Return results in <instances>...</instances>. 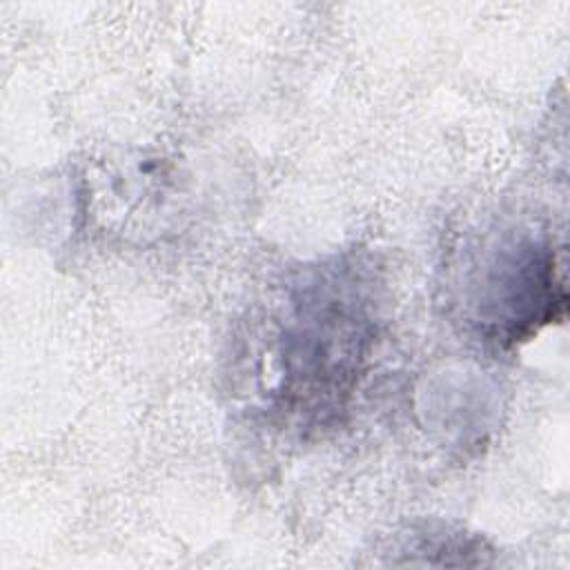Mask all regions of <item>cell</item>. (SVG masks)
Returning a JSON list of instances; mask_svg holds the SVG:
<instances>
[{
    "instance_id": "obj_2",
    "label": "cell",
    "mask_w": 570,
    "mask_h": 570,
    "mask_svg": "<svg viewBox=\"0 0 570 570\" xmlns=\"http://www.w3.org/2000/svg\"><path fill=\"white\" fill-rule=\"evenodd\" d=\"M488 301L479 303V316L490 336L517 343L566 309L563 281L552 247L532 240L508 247L499 256L485 283Z\"/></svg>"
},
{
    "instance_id": "obj_1",
    "label": "cell",
    "mask_w": 570,
    "mask_h": 570,
    "mask_svg": "<svg viewBox=\"0 0 570 570\" xmlns=\"http://www.w3.org/2000/svg\"><path fill=\"white\" fill-rule=\"evenodd\" d=\"M276 338L281 412L318 421L354 387L374 321L350 281L343 285L334 272H323L292 294Z\"/></svg>"
}]
</instances>
